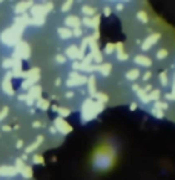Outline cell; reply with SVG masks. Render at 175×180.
<instances>
[{
    "instance_id": "1",
    "label": "cell",
    "mask_w": 175,
    "mask_h": 180,
    "mask_svg": "<svg viewBox=\"0 0 175 180\" xmlns=\"http://www.w3.org/2000/svg\"><path fill=\"white\" fill-rule=\"evenodd\" d=\"M95 116H97V112H95V102L89 97L82 105V120L86 123L89 120H92Z\"/></svg>"
},
{
    "instance_id": "2",
    "label": "cell",
    "mask_w": 175,
    "mask_h": 180,
    "mask_svg": "<svg viewBox=\"0 0 175 180\" xmlns=\"http://www.w3.org/2000/svg\"><path fill=\"white\" fill-rule=\"evenodd\" d=\"M88 77L83 74H78L77 71H71L68 75V80H66V86L68 88H74V86H82V85H86Z\"/></svg>"
},
{
    "instance_id": "3",
    "label": "cell",
    "mask_w": 175,
    "mask_h": 180,
    "mask_svg": "<svg viewBox=\"0 0 175 180\" xmlns=\"http://www.w3.org/2000/svg\"><path fill=\"white\" fill-rule=\"evenodd\" d=\"M54 128L57 129V132H60V134H63V136H68L71 131H72V126H71L65 119H62V117H55Z\"/></svg>"
},
{
    "instance_id": "4",
    "label": "cell",
    "mask_w": 175,
    "mask_h": 180,
    "mask_svg": "<svg viewBox=\"0 0 175 180\" xmlns=\"http://www.w3.org/2000/svg\"><path fill=\"white\" fill-rule=\"evenodd\" d=\"M2 39H3L5 43H8V45H14L18 39H20V33H18L17 29H9V31H6V33L3 34Z\"/></svg>"
},
{
    "instance_id": "5",
    "label": "cell",
    "mask_w": 175,
    "mask_h": 180,
    "mask_svg": "<svg viewBox=\"0 0 175 180\" xmlns=\"http://www.w3.org/2000/svg\"><path fill=\"white\" fill-rule=\"evenodd\" d=\"M158 40H160V34H158V33L151 34V36H149L146 40H144V42H143V43H141V49H143V51H149V49H151V48L157 43Z\"/></svg>"
},
{
    "instance_id": "6",
    "label": "cell",
    "mask_w": 175,
    "mask_h": 180,
    "mask_svg": "<svg viewBox=\"0 0 175 180\" xmlns=\"http://www.w3.org/2000/svg\"><path fill=\"white\" fill-rule=\"evenodd\" d=\"M16 55H18V59H28L29 57V46L28 43H18L16 48Z\"/></svg>"
},
{
    "instance_id": "7",
    "label": "cell",
    "mask_w": 175,
    "mask_h": 180,
    "mask_svg": "<svg viewBox=\"0 0 175 180\" xmlns=\"http://www.w3.org/2000/svg\"><path fill=\"white\" fill-rule=\"evenodd\" d=\"M66 55L69 57L71 60H74V62H77L78 59L82 60V57H80V49H78V46L77 45H71L66 48Z\"/></svg>"
},
{
    "instance_id": "8",
    "label": "cell",
    "mask_w": 175,
    "mask_h": 180,
    "mask_svg": "<svg viewBox=\"0 0 175 180\" xmlns=\"http://www.w3.org/2000/svg\"><path fill=\"white\" fill-rule=\"evenodd\" d=\"M80 23H82V20L77 17V16H68V17L65 18V25H66V28H72V29H75V28H80Z\"/></svg>"
},
{
    "instance_id": "9",
    "label": "cell",
    "mask_w": 175,
    "mask_h": 180,
    "mask_svg": "<svg viewBox=\"0 0 175 180\" xmlns=\"http://www.w3.org/2000/svg\"><path fill=\"white\" fill-rule=\"evenodd\" d=\"M134 62L138 65V66H144V68H149L151 65H152V60L149 59V57H146V55H137L135 59H134Z\"/></svg>"
},
{
    "instance_id": "10",
    "label": "cell",
    "mask_w": 175,
    "mask_h": 180,
    "mask_svg": "<svg viewBox=\"0 0 175 180\" xmlns=\"http://www.w3.org/2000/svg\"><path fill=\"white\" fill-rule=\"evenodd\" d=\"M17 169L14 166H2L0 168V176H5V177H14L17 176Z\"/></svg>"
},
{
    "instance_id": "11",
    "label": "cell",
    "mask_w": 175,
    "mask_h": 180,
    "mask_svg": "<svg viewBox=\"0 0 175 180\" xmlns=\"http://www.w3.org/2000/svg\"><path fill=\"white\" fill-rule=\"evenodd\" d=\"M114 46H115V49H117V60H120V62H126L129 55L124 53V49H123V43H122V42H118V43H117V45H114Z\"/></svg>"
},
{
    "instance_id": "12",
    "label": "cell",
    "mask_w": 175,
    "mask_h": 180,
    "mask_svg": "<svg viewBox=\"0 0 175 180\" xmlns=\"http://www.w3.org/2000/svg\"><path fill=\"white\" fill-rule=\"evenodd\" d=\"M86 83H88V91H89L91 97H95V94H97V90H95V77H94V74L88 77V82H86Z\"/></svg>"
},
{
    "instance_id": "13",
    "label": "cell",
    "mask_w": 175,
    "mask_h": 180,
    "mask_svg": "<svg viewBox=\"0 0 175 180\" xmlns=\"http://www.w3.org/2000/svg\"><path fill=\"white\" fill-rule=\"evenodd\" d=\"M97 71L100 72L103 77H108L109 74H111V71H112V65L111 63H102V65H98V69Z\"/></svg>"
},
{
    "instance_id": "14",
    "label": "cell",
    "mask_w": 175,
    "mask_h": 180,
    "mask_svg": "<svg viewBox=\"0 0 175 180\" xmlns=\"http://www.w3.org/2000/svg\"><path fill=\"white\" fill-rule=\"evenodd\" d=\"M40 94H42V88L38 86V85H34L31 90H29V99H32V100H38L40 99Z\"/></svg>"
},
{
    "instance_id": "15",
    "label": "cell",
    "mask_w": 175,
    "mask_h": 180,
    "mask_svg": "<svg viewBox=\"0 0 175 180\" xmlns=\"http://www.w3.org/2000/svg\"><path fill=\"white\" fill-rule=\"evenodd\" d=\"M57 33H58V36L62 37L63 40H66V39H71V37H72V29L66 28V26H63V28H58V29H57Z\"/></svg>"
},
{
    "instance_id": "16",
    "label": "cell",
    "mask_w": 175,
    "mask_h": 180,
    "mask_svg": "<svg viewBox=\"0 0 175 180\" xmlns=\"http://www.w3.org/2000/svg\"><path fill=\"white\" fill-rule=\"evenodd\" d=\"M82 13L85 14V17H91V18H92V16H95V8L85 5V6H82Z\"/></svg>"
},
{
    "instance_id": "17",
    "label": "cell",
    "mask_w": 175,
    "mask_h": 180,
    "mask_svg": "<svg viewBox=\"0 0 175 180\" xmlns=\"http://www.w3.org/2000/svg\"><path fill=\"white\" fill-rule=\"evenodd\" d=\"M140 75H141V72L138 69H129V71L126 72V79L128 80H137Z\"/></svg>"
},
{
    "instance_id": "18",
    "label": "cell",
    "mask_w": 175,
    "mask_h": 180,
    "mask_svg": "<svg viewBox=\"0 0 175 180\" xmlns=\"http://www.w3.org/2000/svg\"><path fill=\"white\" fill-rule=\"evenodd\" d=\"M42 142H43V137H42V136H40V137H37V140H35L34 143H32V145H29V146L26 148V152L29 154V152H32V151H35V149L38 148V145L42 143Z\"/></svg>"
},
{
    "instance_id": "19",
    "label": "cell",
    "mask_w": 175,
    "mask_h": 180,
    "mask_svg": "<svg viewBox=\"0 0 175 180\" xmlns=\"http://www.w3.org/2000/svg\"><path fill=\"white\" fill-rule=\"evenodd\" d=\"M137 97L141 100V103H149V102H151V100H149V94H148V92H144L143 90L137 91Z\"/></svg>"
},
{
    "instance_id": "20",
    "label": "cell",
    "mask_w": 175,
    "mask_h": 180,
    "mask_svg": "<svg viewBox=\"0 0 175 180\" xmlns=\"http://www.w3.org/2000/svg\"><path fill=\"white\" fill-rule=\"evenodd\" d=\"M20 174H22L25 179H31V177H32V169H31V166H23V168L20 169Z\"/></svg>"
},
{
    "instance_id": "21",
    "label": "cell",
    "mask_w": 175,
    "mask_h": 180,
    "mask_svg": "<svg viewBox=\"0 0 175 180\" xmlns=\"http://www.w3.org/2000/svg\"><path fill=\"white\" fill-rule=\"evenodd\" d=\"M95 97H97V102H98V103H103V105L108 103V100H109V95L105 94V92H97Z\"/></svg>"
},
{
    "instance_id": "22",
    "label": "cell",
    "mask_w": 175,
    "mask_h": 180,
    "mask_svg": "<svg viewBox=\"0 0 175 180\" xmlns=\"http://www.w3.org/2000/svg\"><path fill=\"white\" fill-rule=\"evenodd\" d=\"M37 106H38V108H40V109H43V111H46V109L49 108V102L40 97V99L37 100Z\"/></svg>"
},
{
    "instance_id": "23",
    "label": "cell",
    "mask_w": 175,
    "mask_h": 180,
    "mask_svg": "<svg viewBox=\"0 0 175 180\" xmlns=\"http://www.w3.org/2000/svg\"><path fill=\"white\" fill-rule=\"evenodd\" d=\"M149 100L151 102H158L160 100V91L158 90H152L149 92Z\"/></svg>"
},
{
    "instance_id": "24",
    "label": "cell",
    "mask_w": 175,
    "mask_h": 180,
    "mask_svg": "<svg viewBox=\"0 0 175 180\" xmlns=\"http://www.w3.org/2000/svg\"><path fill=\"white\" fill-rule=\"evenodd\" d=\"M154 108H157V109H160V111H164V109H168L169 108V105H168V102H155L154 103Z\"/></svg>"
},
{
    "instance_id": "25",
    "label": "cell",
    "mask_w": 175,
    "mask_h": 180,
    "mask_svg": "<svg viewBox=\"0 0 175 180\" xmlns=\"http://www.w3.org/2000/svg\"><path fill=\"white\" fill-rule=\"evenodd\" d=\"M57 112H58V117L65 119V117H68V116H69L71 111L68 108H57Z\"/></svg>"
},
{
    "instance_id": "26",
    "label": "cell",
    "mask_w": 175,
    "mask_h": 180,
    "mask_svg": "<svg viewBox=\"0 0 175 180\" xmlns=\"http://www.w3.org/2000/svg\"><path fill=\"white\" fill-rule=\"evenodd\" d=\"M137 18L140 20L141 23H148V20H149V18H148V14H146L144 11H138V13H137Z\"/></svg>"
},
{
    "instance_id": "27",
    "label": "cell",
    "mask_w": 175,
    "mask_h": 180,
    "mask_svg": "<svg viewBox=\"0 0 175 180\" xmlns=\"http://www.w3.org/2000/svg\"><path fill=\"white\" fill-rule=\"evenodd\" d=\"M160 83H161L163 86H166V85L169 83V77H168L166 72H160Z\"/></svg>"
},
{
    "instance_id": "28",
    "label": "cell",
    "mask_w": 175,
    "mask_h": 180,
    "mask_svg": "<svg viewBox=\"0 0 175 180\" xmlns=\"http://www.w3.org/2000/svg\"><path fill=\"white\" fill-rule=\"evenodd\" d=\"M92 28L95 31H98V28H100V16H94V18H92Z\"/></svg>"
},
{
    "instance_id": "29",
    "label": "cell",
    "mask_w": 175,
    "mask_h": 180,
    "mask_svg": "<svg viewBox=\"0 0 175 180\" xmlns=\"http://www.w3.org/2000/svg\"><path fill=\"white\" fill-rule=\"evenodd\" d=\"M29 6H32V3H29V2L22 3L20 6H17V13H25V11H26V8H29Z\"/></svg>"
},
{
    "instance_id": "30",
    "label": "cell",
    "mask_w": 175,
    "mask_h": 180,
    "mask_svg": "<svg viewBox=\"0 0 175 180\" xmlns=\"http://www.w3.org/2000/svg\"><path fill=\"white\" fill-rule=\"evenodd\" d=\"M114 49H115V46H114V43H108L105 46V54L106 55H109V54H112L114 53Z\"/></svg>"
},
{
    "instance_id": "31",
    "label": "cell",
    "mask_w": 175,
    "mask_h": 180,
    "mask_svg": "<svg viewBox=\"0 0 175 180\" xmlns=\"http://www.w3.org/2000/svg\"><path fill=\"white\" fill-rule=\"evenodd\" d=\"M71 6H72V2H65L62 5V13H68L71 9Z\"/></svg>"
},
{
    "instance_id": "32",
    "label": "cell",
    "mask_w": 175,
    "mask_h": 180,
    "mask_svg": "<svg viewBox=\"0 0 175 180\" xmlns=\"http://www.w3.org/2000/svg\"><path fill=\"white\" fill-rule=\"evenodd\" d=\"M3 90L6 91L8 94H12V88H11V83H9V80H5V83H3Z\"/></svg>"
},
{
    "instance_id": "33",
    "label": "cell",
    "mask_w": 175,
    "mask_h": 180,
    "mask_svg": "<svg viewBox=\"0 0 175 180\" xmlns=\"http://www.w3.org/2000/svg\"><path fill=\"white\" fill-rule=\"evenodd\" d=\"M155 57H157L158 60H161V59H166V57H168V51H166V49H160Z\"/></svg>"
},
{
    "instance_id": "34",
    "label": "cell",
    "mask_w": 175,
    "mask_h": 180,
    "mask_svg": "<svg viewBox=\"0 0 175 180\" xmlns=\"http://www.w3.org/2000/svg\"><path fill=\"white\" fill-rule=\"evenodd\" d=\"M82 23H83L86 28H92V18H91V17H83Z\"/></svg>"
},
{
    "instance_id": "35",
    "label": "cell",
    "mask_w": 175,
    "mask_h": 180,
    "mask_svg": "<svg viewBox=\"0 0 175 180\" xmlns=\"http://www.w3.org/2000/svg\"><path fill=\"white\" fill-rule=\"evenodd\" d=\"M82 36H83V29H82V28L72 29V37H82Z\"/></svg>"
},
{
    "instance_id": "36",
    "label": "cell",
    "mask_w": 175,
    "mask_h": 180,
    "mask_svg": "<svg viewBox=\"0 0 175 180\" xmlns=\"http://www.w3.org/2000/svg\"><path fill=\"white\" fill-rule=\"evenodd\" d=\"M151 112H152L155 117H158V119H161V117L164 116V114H163V111H160V109H157V108H152V111H151Z\"/></svg>"
},
{
    "instance_id": "37",
    "label": "cell",
    "mask_w": 175,
    "mask_h": 180,
    "mask_svg": "<svg viewBox=\"0 0 175 180\" xmlns=\"http://www.w3.org/2000/svg\"><path fill=\"white\" fill-rule=\"evenodd\" d=\"M55 62L58 65H63V63H66V59H65V55H55Z\"/></svg>"
},
{
    "instance_id": "38",
    "label": "cell",
    "mask_w": 175,
    "mask_h": 180,
    "mask_svg": "<svg viewBox=\"0 0 175 180\" xmlns=\"http://www.w3.org/2000/svg\"><path fill=\"white\" fill-rule=\"evenodd\" d=\"M32 162L37 163V165H42V163H43V157H42V156H38V154H35L34 157H32Z\"/></svg>"
},
{
    "instance_id": "39",
    "label": "cell",
    "mask_w": 175,
    "mask_h": 180,
    "mask_svg": "<svg viewBox=\"0 0 175 180\" xmlns=\"http://www.w3.org/2000/svg\"><path fill=\"white\" fill-rule=\"evenodd\" d=\"M103 109H105V105H103V103H98V102H95V112H97V114H100Z\"/></svg>"
},
{
    "instance_id": "40",
    "label": "cell",
    "mask_w": 175,
    "mask_h": 180,
    "mask_svg": "<svg viewBox=\"0 0 175 180\" xmlns=\"http://www.w3.org/2000/svg\"><path fill=\"white\" fill-rule=\"evenodd\" d=\"M164 99H166V102H174L175 100V97L171 92H166V94H164Z\"/></svg>"
},
{
    "instance_id": "41",
    "label": "cell",
    "mask_w": 175,
    "mask_h": 180,
    "mask_svg": "<svg viewBox=\"0 0 175 180\" xmlns=\"http://www.w3.org/2000/svg\"><path fill=\"white\" fill-rule=\"evenodd\" d=\"M103 13H105V17H109L111 13H112V9H111L109 6H105V11H103Z\"/></svg>"
},
{
    "instance_id": "42",
    "label": "cell",
    "mask_w": 175,
    "mask_h": 180,
    "mask_svg": "<svg viewBox=\"0 0 175 180\" xmlns=\"http://www.w3.org/2000/svg\"><path fill=\"white\" fill-rule=\"evenodd\" d=\"M152 77V74H151V71H146L144 74H143V80H149Z\"/></svg>"
},
{
    "instance_id": "43",
    "label": "cell",
    "mask_w": 175,
    "mask_h": 180,
    "mask_svg": "<svg viewBox=\"0 0 175 180\" xmlns=\"http://www.w3.org/2000/svg\"><path fill=\"white\" fill-rule=\"evenodd\" d=\"M72 68H74V71L80 69V62H72Z\"/></svg>"
},
{
    "instance_id": "44",
    "label": "cell",
    "mask_w": 175,
    "mask_h": 180,
    "mask_svg": "<svg viewBox=\"0 0 175 180\" xmlns=\"http://www.w3.org/2000/svg\"><path fill=\"white\" fill-rule=\"evenodd\" d=\"M3 66H5V68H9V66H12V60H6V62H3Z\"/></svg>"
},
{
    "instance_id": "45",
    "label": "cell",
    "mask_w": 175,
    "mask_h": 180,
    "mask_svg": "<svg viewBox=\"0 0 175 180\" xmlns=\"http://www.w3.org/2000/svg\"><path fill=\"white\" fill-rule=\"evenodd\" d=\"M65 97H66V99H72V97H74V92H72V91H68V92L65 94Z\"/></svg>"
},
{
    "instance_id": "46",
    "label": "cell",
    "mask_w": 175,
    "mask_h": 180,
    "mask_svg": "<svg viewBox=\"0 0 175 180\" xmlns=\"http://www.w3.org/2000/svg\"><path fill=\"white\" fill-rule=\"evenodd\" d=\"M122 8H123V3H117V5H115V11H117V9L120 11Z\"/></svg>"
},
{
    "instance_id": "47",
    "label": "cell",
    "mask_w": 175,
    "mask_h": 180,
    "mask_svg": "<svg viewBox=\"0 0 175 180\" xmlns=\"http://www.w3.org/2000/svg\"><path fill=\"white\" fill-rule=\"evenodd\" d=\"M137 109V105L135 103H131V111H135Z\"/></svg>"
},
{
    "instance_id": "48",
    "label": "cell",
    "mask_w": 175,
    "mask_h": 180,
    "mask_svg": "<svg viewBox=\"0 0 175 180\" xmlns=\"http://www.w3.org/2000/svg\"><path fill=\"white\" fill-rule=\"evenodd\" d=\"M49 131H51V134H57V129H55V128H51V129H49Z\"/></svg>"
},
{
    "instance_id": "49",
    "label": "cell",
    "mask_w": 175,
    "mask_h": 180,
    "mask_svg": "<svg viewBox=\"0 0 175 180\" xmlns=\"http://www.w3.org/2000/svg\"><path fill=\"white\" fill-rule=\"evenodd\" d=\"M22 145H23V142H22V140H18V142H17V148H22Z\"/></svg>"
},
{
    "instance_id": "50",
    "label": "cell",
    "mask_w": 175,
    "mask_h": 180,
    "mask_svg": "<svg viewBox=\"0 0 175 180\" xmlns=\"http://www.w3.org/2000/svg\"><path fill=\"white\" fill-rule=\"evenodd\" d=\"M34 126H35V128H38V126H42V123H40V122H35Z\"/></svg>"
}]
</instances>
